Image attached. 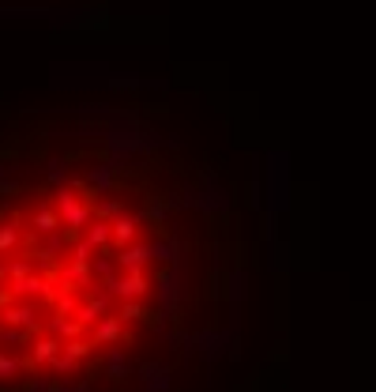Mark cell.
<instances>
[{
    "label": "cell",
    "instance_id": "16",
    "mask_svg": "<svg viewBox=\"0 0 376 392\" xmlns=\"http://www.w3.org/2000/svg\"><path fill=\"white\" fill-rule=\"evenodd\" d=\"M117 317L125 321V324H132V321H143V306H140V302H120Z\"/></svg>",
    "mask_w": 376,
    "mask_h": 392
},
{
    "label": "cell",
    "instance_id": "9",
    "mask_svg": "<svg viewBox=\"0 0 376 392\" xmlns=\"http://www.w3.org/2000/svg\"><path fill=\"white\" fill-rule=\"evenodd\" d=\"M61 351H64V339H57L53 332L34 336V344H31V362H34V366H53V359H57Z\"/></svg>",
    "mask_w": 376,
    "mask_h": 392
},
{
    "label": "cell",
    "instance_id": "4",
    "mask_svg": "<svg viewBox=\"0 0 376 392\" xmlns=\"http://www.w3.org/2000/svg\"><path fill=\"white\" fill-rule=\"evenodd\" d=\"M155 260V242H132V245H125V249H117V264H120V272H143L147 264Z\"/></svg>",
    "mask_w": 376,
    "mask_h": 392
},
{
    "label": "cell",
    "instance_id": "2",
    "mask_svg": "<svg viewBox=\"0 0 376 392\" xmlns=\"http://www.w3.org/2000/svg\"><path fill=\"white\" fill-rule=\"evenodd\" d=\"M23 219V227L26 230H34L38 238H49V234H57V230H64V219H61V212H57V204H34L31 212H23L19 215Z\"/></svg>",
    "mask_w": 376,
    "mask_h": 392
},
{
    "label": "cell",
    "instance_id": "15",
    "mask_svg": "<svg viewBox=\"0 0 376 392\" xmlns=\"http://www.w3.org/2000/svg\"><path fill=\"white\" fill-rule=\"evenodd\" d=\"M120 212H125V200H113V196L98 200V215H102V219H117Z\"/></svg>",
    "mask_w": 376,
    "mask_h": 392
},
{
    "label": "cell",
    "instance_id": "12",
    "mask_svg": "<svg viewBox=\"0 0 376 392\" xmlns=\"http://www.w3.org/2000/svg\"><path fill=\"white\" fill-rule=\"evenodd\" d=\"M26 370V359L19 362L16 355H8V351H0V381H19V373Z\"/></svg>",
    "mask_w": 376,
    "mask_h": 392
},
{
    "label": "cell",
    "instance_id": "3",
    "mask_svg": "<svg viewBox=\"0 0 376 392\" xmlns=\"http://www.w3.org/2000/svg\"><path fill=\"white\" fill-rule=\"evenodd\" d=\"M110 298H113V294H110V291H105V287L98 283L94 291H87V294H83V302H79L75 317L83 321L87 329H94V324H98L102 317H110V313H113V309H110Z\"/></svg>",
    "mask_w": 376,
    "mask_h": 392
},
{
    "label": "cell",
    "instance_id": "14",
    "mask_svg": "<svg viewBox=\"0 0 376 392\" xmlns=\"http://www.w3.org/2000/svg\"><path fill=\"white\" fill-rule=\"evenodd\" d=\"M49 370H53V373H61V377H64V373H75V370H79V359H72V355H64V351H61V355L53 359Z\"/></svg>",
    "mask_w": 376,
    "mask_h": 392
},
{
    "label": "cell",
    "instance_id": "7",
    "mask_svg": "<svg viewBox=\"0 0 376 392\" xmlns=\"http://www.w3.org/2000/svg\"><path fill=\"white\" fill-rule=\"evenodd\" d=\"M23 234H26V227H23L19 212L11 215L8 223H0V257H16V253H23Z\"/></svg>",
    "mask_w": 376,
    "mask_h": 392
},
{
    "label": "cell",
    "instance_id": "17",
    "mask_svg": "<svg viewBox=\"0 0 376 392\" xmlns=\"http://www.w3.org/2000/svg\"><path fill=\"white\" fill-rule=\"evenodd\" d=\"M120 347H125V344H117V347L110 351V359H105V370H110V377L125 373V355H120Z\"/></svg>",
    "mask_w": 376,
    "mask_h": 392
},
{
    "label": "cell",
    "instance_id": "10",
    "mask_svg": "<svg viewBox=\"0 0 376 392\" xmlns=\"http://www.w3.org/2000/svg\"><path fill=\"white\" fill-rule=\"evenodd\" d=\"M83 329L87 324L79 321V317H57V313H53V321H46V332H53L57 339H64V344H68V339H75V336H83Z\"/></svg>",
    "mask_w": 376,
    "mask_h": 392
},
{
    "label": "cell",
    "instance_id": "1",
    "mask_svg": "<svg viewBox=\"0 0 376 392\" xmlns=\"http://www.w3.org/2000/svg\"><path fill=\"white\" fill-rule=\"evenodd\" d=\"M102 287L117 298V302H143L147 291H151V279H147L143 272H120V276L105 279Z\"/></svg>",
    "mask_w": 376,
    "mask_h": 392
},
{
    "label": "cell",
    "instance_id": "11",
    "mask_svg": "<svg viewBox=\"0 0 376 392\" xmlns=\"http://www.w3.org/2000/svg\"><path fill=\"white\" fill-rule=\"evenodd\" d=\"M79 302H83V291H68V287H61L57 298H53V313H57V317H75Z\"/></svg>",
    "mask_w": 376,
    "mask_h": 392
},
{
    "label": "cell",
    "instance_id": "8",
    "mask_svg": "<svg viewBox=\"0 0 376 392\" xmlns=\"http://www.w3.org/2000/svg\"><path fill=\"white\" fill-rule=\"evenodd\" d=\"M140 238H143V230H140V215L120 212V215L113 219V245H117V249H125V245L140 242Z\"/></svg>",
    "mask_w": 376,
    "mask_h": 392
},
{
    "label": "cell",
    "instance_id": "13",
    "mask_svg": "<svg viewBox=\"0 0 376 392\" xmlns=\"http://www.w3.org/2000/svg\"><path fill=\"white\" fill-rule=\"evenodd\" d=\"M94 347H98V344H94L90 336H75V339H68V344H64V355H72V359H79V362H83Z\"/></svg>",
    "mask_w": 376,
    "mask_h": 392
},
{
    "label": "cell",
    "instance_id": "6",
    "mask_svg": "<svg viewBox=\"0 0 376 392\" xmlns=\"http://www.w3.org/2000/svg\"><path fill=\"white\" fill-rule=\"evenodd\" d=\"M90 339H94L98 347H117V344H128L125 321H120L117 313H110V317H102V321L90 329Z\"/></svg>",
    "mask_w": 376,
    "mask_h": 392
},
{
    "label": "cell",
    "instance_id": "5",
    "mask_svg": "<svg viewBox=\"0 0 376 392\" xmlns=\"http://www.w3.org/2000/svg\"><path fill=\"white\" fill-rule=\"evenodd\" d=\"M4 324H11V329H26V332H38L42 329V321H38V306L31 302V298H19V302H11L4 313Z\"/></svg>",
    "mask_w": 376,
    "mask_h": 392
}]
</instances>
